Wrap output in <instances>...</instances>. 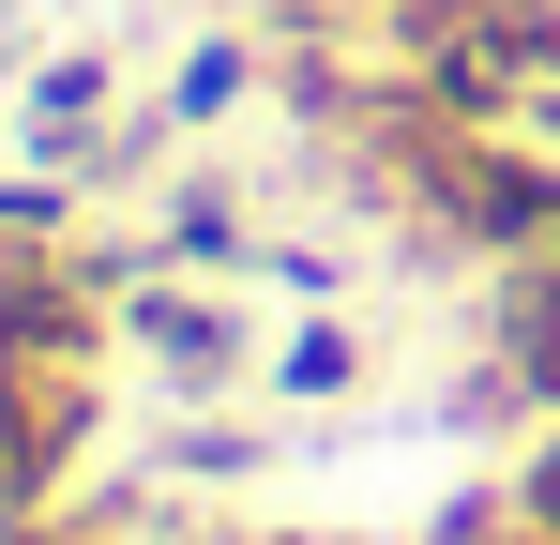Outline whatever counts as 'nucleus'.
<instances>
[{
	"label": "nucleus",
	"instance_id": "nucleus-1",
	"mask_svg": "<svg viewBox=\"0 0 560 545\" xmlns=\"http://www.w3.org/2000/svg\"><path fill=\"white\" fill-rule=\"evenodd\" d=\"M364 61L409 77L440 121H469V137L560 152V0H378Z\"/></svg>",
	"mask_w": 560,
	"mask_h": 545
},
{
	"label": "nucleus",
	"instance_id": "nucleus-2",
	"mask_svg": "<svg viewBox=\"0 0 560 545\" xmlns=\"http://www.w3.org/2000/svg\"><path fill=\"white\" fill-rule=\"evenodd\" d=\"M121 363L183 409H228L243 379H273V334H258L243 272H137L121 288Z\"/></svg>",
	"mask_w": 560,
	"mask_h": 545
},
{
	"label": "nucleus",
	"instance_id": "nucleus-3",
	"mask_svg": "<svg viewBox=\"0 0 560 545\" xmlns=\"http://www.w3.org/2000/svg\"><path fill=\"white\" fill-rule=\"evenodd\" d=\"M92 440H106V363H15L0 349V531L61 515Z\"/></svg>",
	"mask_w": 560,
	"mask_h": 545
},
{
	"label": "nucleus",
	"instance_id": "nucleus-4",
	"mask_svg": "<svg viewBox=\"0 0 560 545\" xmlns=\"http://www.w3.org/2000/svg\"><path fill=\"white\" fill-rule=\"evenodd\" d=\"M469 349L530 394V425H560V258H500V272H469Z\"/></svg>",
	"mask_w": 560,
	"mask_h": 545
},
{
	"label": "nucleus",
	"instance_id": "nucleus-5",
	"mask_svg": "<svg viewBox=\"0 0 560 545\" xmlns=\"http://www.w3.org/2000/svg\"><path fill=\"white\" fill-rule=\"evenodd\" d=\"M137 228H152V258H167V272H243V288H258V258H273V243H258V212H243V182L197 167V152L167 167V197H152Z\"/></svg>",
	"mask_w": 560,
	"mask_h": 545
},
{
	"label": "nucleus",
	"instance_id": "nucleus-6",
	"mask_svg": "<svg viewBox=\"0 0 560 545\" xmlns=\"http://www.w3.org/2000/svg\"><path fill=\"white\" fill-rule=\"evenodd\" d=\"M258 91H273V46H258V31H197L183 61H167V91H152V121L197 152V137H228Z\"/></svg>",
	"mask_w": 560,
	"mask_h": 545
},
{
	"label": "nucleus",
	"instance_id": "nucleus-7",
	"mask_svg": "<svg viewBox=\"0 0 560 545\" xmlns=\"http://www.w3.org/2000/svg\"><path fill=\"white\" fill-rule=\"evenodd\" d=\"M364 379H378V334L349 318V303H318V318L273 334V379H258V394H273V409H349Z\"/></svg>",
	"mask_w": 560,
	"mask_h": 545
},
{
	"label": "nucleus",
	"instance_id": "nucleus-8",
	"mask_svg": "<svg viewBox=\"0 0 560 545\" xmlns=\"http://www.w3.org/2000/svg\"><path fill=\"white\" fill-rule=\"evenodd\" d=\"M0 545H212V515H183V485H106V500H61Z\"/></svg>",
	"mask_w": 560,
	"mask_h": 545
},
{
	"label": "nucleus",
	"instance_id": "nucleus-9",
	"mask_svg": "<svg viewBox=\"0 0 560 545\" xmlns=\"http://www.w3.org/2000/svg\"><path fill=\"white\" fill-rule=\"evenodd\" d=\"M243 469H273V440H258V425H212V409L152 454V485H183V500H197V485H243Z\"/></svg>",
	"mask_w": 560,
	"mask_h": 545
},
{
	"label": "nucleus",
	"instance_id": "nucleus-10",
	"mask_svg": "<svg viewBox=\"0 0 560 545\" xmlns=\"http://www.w3.org/2000/svg\"><path fill=\"white\" fill-rule=\"evenodd\" d=\"M243 15H273V31H364L378 0H243Z\"/></svg>",
	"mask_w": 560,
	"mask_h": 545
},
{
	"label": "nucleus",
	"instance_id": "nucleus-11",
	"mask_svg": "<svg viewBox=\"0 0 560 545\" xmlns=\"http://www.w3.org/2000/svg\"><path fill=\"white\" fill-rule=\"evenodd\" d=\"M212 545H318V531H212Z\"/></svg>",
	"mask_w": 560,
	"mask_h": 545
},
{
	"label": "nucleus",
	"instance_id": "nucleus-12",
	"mask_svg": "<svg viewBox=\"0 0 560 545\" xmlns=\"http://www.w3.org/2000/svg\"><path fill=\"white\" fill-rule=\"evenodd\" d=\"M0 77H31V61H15V0H0Z\"/></svg>",
	"mask_w": 560,
	"mask_h": 545
}]
</instances>
